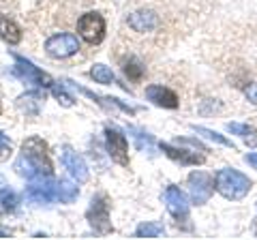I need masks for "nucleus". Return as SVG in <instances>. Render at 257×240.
<instances>
[{
  "instance_id": "nucleus-21",
  "label": "nucleus",
  "mask_w": 257,
  "mask_h": 240,
  "mask_svg": "<svg viewBox=\"0 0 257 240\" xmlns=\"http://www.w3.org/2000/svg\"><path fill=\"white\" fill-rule=\"evenodd\" d=\"M0 204H3L7 212H13L18 208V195H15V191H11L9 187L0 189Z\"/></svg>"
},
{
  "instance_id": "nucleus-8",
  "label": "nucleus",
  "mask_w": 257,
  "mask_h": 240,
  "mask_svg": "<svg viewBox=\"0 0 257 240\" xmlns=\"http://www.w3.org/2000/svg\"><path fill=\"white\" fill-rule=\"evenodd\" d=\"M13 56H15V62H18V65H15V75H20L26 84H35V86H52L54 84L52 77L43 73L41 69H37L32 62L24 60L18 54H13Z\"/></svg>"
},
{
  "instance_id": "nucleus-14",
  "label": "nucleus",
  "mask_w": 257,
  "mask_h": 240,
  "mask_svg": "<svg viewBox=\"0 0 257 240\" xmlns=\"http://www.w3.org/2000/svg\"><path fill=\"white\" fill-rule=\"evenodd\" d=\"M161 150L174 159V161H178L180 165H199V163H204V157L202 155H197V153H187V150H178V148H174L170 146V144H165V142H161Z\"/></svg>"
},
{
  "instance_id": "nucleus-26",
  "label": "nucleus",
  "mask_w": 257,
  "mask_h": 240,
  "mask_svg": "<svg viewBox=\"0 0 257 240\" xmlns=\"http://www.w3.org/2000/svg\"><path fill=\"white\" fill-rule=\"evenodd\" d=\"M246 163L253 167V170H257V153H248L246 155Z\"/></svg>"
},
{
  "instance_id": "nucleus-2",
  "label": "nucleus",
  "mask_w": 257,
  "mask_h": 240,
  "mask_svg": "<svg viewBox=\"0 0 257 240\" xmlns=\"http://www.w3.org/2000/svg\"><path fill=\"white\" fill-rule=\"evenodd\" d=\"M22 155L28 159V161L37 167L43 176H52V161H50V155H47V144L41 138H30L28 142H24L22 146Z\"/></svg>"
},
{
  "instance_id": "nucleus-13",
  "label": "nucleus",
  "mask_w": 257,
  "mask_h": 240,
  "mask_svg": "<svg viewBox=\"0 0 257 240\" xmlns=\"http://www.w3.org/2000/svg\"><path fill=\"white\" fill-rule=\"evenodd\" d=\"M126 22L138 33H152L155 28H159V18L152 11H135L128 15Z\"/></svg>"
},
{
  "instance_id": "nucleus-3",
  "label": "nucleus",
  "mask_w": 257,
  "mask_h": 240,
  "mask_svg": "<svg viewBox=\"0 0 257 240\" xmlns=\"http://www.w3.org/2000/svg\"><path fill=\"white\" fill-rule=\"evenodd\" d=\"M88 223L99 231V234H109L111 231V223H109V204H107V197L105 195H94L90 208L86 212Z\"/></svg>"
},
{
  "instance_id": "nucleus-19",
  "label": "nucleus",
  "mask_w": 257,
  "mask_h": 240,
  "mask_svg": "<svg viewBox=\"0 0 257 240\" xmlns=\"http://www.w3.org/2000/svg\"><path fill=\"white\" fill-rule=\"evenodd\" d=\"M191 129L195 131V133H199V135H204L206 140H210V142H216V144H221V146H227V148H231V150L236 148L234 144H231V142H229L227 138H223L221 133H216V131H212V129H206V127H197V125H193Z\"/></svg>"
},
{
  "instance_id": "nucleus-20",
  "label": "nucleus",
  "mask_w": 257,
  "mask_h": 240,
  "mask_svg": "<svg viewBox=\"0 0 257 240\" xmlns=\"http://www.w3.org/2000/svg\"><path fill=\"white\" fill-rule=\"evenodd\" d=\"M90 75L94 82H99V84H114V73H111V69L105 67V65H94L90 69Z\"/></svg>"
},
{
  "instance_id": "nucleus-9",
  "label": "nucleus",
  "mask_w": 257,
  "mask_h": 240,
  "mask_svg": "<svg viewBox=\"0 0 257 240\" xmlns=\"http://www.w3.org/2000/svg\"><path fill=\"white\" fill-rule=\"evenodd\" d=\"M105 142H107V153L118 165H128V144L126 138L116 129H105Z\"/></svg>"
},
{
  "instance_id": "nucleus-24",
  "label": "nucleus",
  "mask_w": 257,
  "mask_h": 240,
  "mask_svg": "<svg viewBox=\"0 0 257 240\" xmlns=\"http://www.w3.org/2000/svg\"><path fill=\"white\" fill-rule=\"evenodd\" d=\"M9 153H11V142L3 131H0V159H5Z\"/></svg>"
},
{
  "instance_id": "nucleus-15",
  "label": "nucleus",
  "mask_w": 257,
  "mask_h": 240,
  "mask_svg": "<svg viewBox=\"0 0 257 240\" xmlns=\"http://www.w3.org/2000/svg\"><path fill=\"white\" fill-rule=\"evenodd\" d=\"M0 37H3L7 43L18 45L22 41V28L13 20L7 18V15H0Z\"/></svg>"
},
{
  "instance_id": "nucleus-18",
  "label": "nucleus",
  "mask_w": 257,
  "mask_h": 240,
  "mask_svg": "<svg viewBox=\"0 0 257 240\" xmlns=\"http://www.w3.org/2000/svg\"><path fill=\"white\" fill-rule=\"evenodd\" d=\"M77 195H79V191H77V187L73 185V182L67 180V178H60V182H58V199L60 202L71 204V202L77 199Z\"/></svg>"
},
{
  "instance_id": "nucleus-22",
  "label": "nucleus",
  "mask_w": 257,
  "mask_h": 240,
  "mask_svg": "<svg viewBox=\"0 0 257 240\" xmlns=\"http://www.w3.org/2000/svg\"><path fill=\"white\" fill-rule=\"evenodd\" d=\"M124 73L131 77V79H142V75H144V67L140 65L138 60H131L128 65L124 67Z\"/></svg>"
},
{
  "instance_id": "nucleus-1",
  "label": "nucleus",
  "mask_w": 257,
  "mask_h": 240,
  "mask_svg": "<svg viewBox=\"0 0 257 240\" xmlns=\"http://www.w3.org/2000/svg\"><path fill=\"white\" fill-rule=\"evenodd\" d=\"M214 185H216V191L227 199H242L251 191V180L242 172L234 170V167H225V170L216 172Z\"/></svg>"
},
{
  "instance_id": "nucleus-16",
  "label": "nucleus",
  "mask_w": 257,
  "mask_h": 240,
  "mask_svg": "<svg viewBox=\"0 0 257 240\" xmlns=\"http://www.w3.org/2000/svg\"><path fill=\"white\" fill-rule=\"evenodd\" d=\"M227 131L234 135H240L248 146H257V129H253V127L240 125V123H227Z\"/></svg>"
},
{
  "instance_id": "nucleus-25",
  "label": "nucleus",
  "mask_w": 257,
  "mask_h": 240,
  "mask_svg": "<svg viewBox=\"0 0 257 240\" xmlns=\"http://www.w3.org/2000/svg\"><path fill=\"white\" fill-rule=\"evenodd\" d=\"M244 94H246V99L253 103V105H257V82H251L246 88H244Z\"/></svg>"
},
{
  "instance_id": "nucleus-17",
  "label": "nucleus",
  "mask_w": 257,
  "mask_h": 240,
  "mask_svg": "<svg viewBox=\"0 0 257 240\" xmlns=\"http://www.w3.org/2000/svg\"><path fill=\"white\" fill-rule=\"evenodd\" d=\"M135 236L138 238H159V236H165V227H163V223H159V221L142 223L138 231H135Z\"/></svg>"
},
{
  "instance_id": "nucleus-7",
  "label": "nucleus",
  "mask_w": 257,
  "mask_h": 240,
  "mask_svg": "<svg viewBox=\"0 0 257 240\" xmlns=\"http://www.w3.org/2000/svg\"><path fill=\"white\" fill-rule=\"evenodd\" d=\"M79 41L75 35H54L45 41V52L52 58H69V56L77 54Z\"/></svg>"
},
{
  "instance_id": "nucleus-6",
  "label": "nucleus",
  "mask_w": 257,
  "mask_h": 240,
  "mask_svg": "<svg viewBox=\"0 0 257 240\" xmlns=\"http://www.w3.org/2000/svg\"><path fill=\"white\" fill-rule=\"evenodd\" d=\"M212 191H214V180L210 174L206 172H193L189 176V193H191V202L202 206L206 204L208 199L212 197Z\"/></svg>"
},
{
  "instance_id": "nucleus-10",
  "label": "nucleus",
  "mask_w": 257,
  "mask_h": 240,
  "mask_svg": "<svg viewBox=\"0 0 257 240\" xmlns=\"http://www.w3.org/2000/svg\"><path fill=\"white\" fill-rule=\"evenodd\" d=\"M165 204H167V210H170L172 217L178 221V225L182 221L189 219V204H187V197L178 187H167L165 191Z\"/></svg>"
},
{
  "instance_id": "nucleus-23",
  "label": "nucleus",
  "mask_w": 257,
  "mask_h": 240,
  "mask_svg": "<svg viewBox=\"0 0 257 240\" xmlns=\"http://www.w3.org/2000/svg\"><path fill=\"white\" fill-rule=\"evenodd\" d=\"M52 92H54V97H56V99H58V101L62 103V105H64V107H71V105H73V99H71V97H69V94H67V92H64V90H62V88H60L58 84H52Z\"/></svg>"
},
{
  "instance_id": "nucleus-11",
  "label": "nucleus",
  "mask_w": 257,
  "mask_h": 240,
  "mask_svg": "<svg viewBox=\"0 0 257 240\" xmlns=\"http://www.w3.org/2000/svg\"><path fill=\"white\" fill-rule=\"evenodd\" d=\"M60 159H62V165L67 167L69 174L73 176L77 182H86V180H88V167H86V163H84V159L79 157L73 148L64 146Z\"/></svg>"
},
{
  "instance_id": "nucleus-5",
  "label": "nucleus",
  "mask_w": 257,
  "mask_h": 240,
  "mask_svg": "<svg viewBox=\"0 0 257 240\" xmlns=\"http://www.w3.org/2000/svg\"><path fill=\"white\" fill-rule=\"evenodd\" d=\"M26 197L37 204H50L54 199H58V185L52 182V176L32 178L30 185L26 187Z\"/></svg>"
},
{
  "instance_id": "nucleus-12",
  "label": "nucleus",
  "mask_w": 257,
  "mask_h": 240,
  "mask_svg": "<svg viewBox=\"0 0 257 240\" xmlns=\"http://www.w3.org/2000/svg\"><path fill=\"white\" fill-rule=\"evenodd\" d=\"M146 99L152 101L159 107H167V109L178 107V97H176V92L170 90V88H165V86H159V84H152L146 88Z\"/></svg>"
},
{
  "instance_id": "nucleus-4",
  "label": "nucleus",
  "mask_w": 257,
  "mask_h": 240,
  "mask_svg": "<svg viewBox=\"0 0 257 240\" xmlns=\"http://www.w3.org/2000/svg\"><path fill=\"white\" fill-rule=\"evenodd\" d=\"M77 30L86 43L96 45V43L103 41V37H105V20H103L101 13H86L79 18Z\"/></svg>"
}]
</instances>
